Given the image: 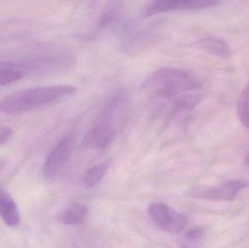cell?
<instances>
[{
	"mask_svg": "<svg viewBox=\"0 0 249 248\" xmlns=\"http://www.w3.org/2000/svg\"><path fill=\"white\" fill-rule=\"evenodd\" d=\"M200 84V80L193 71L164 67L146 77L142 83V90L152 97L169 99L193 91Z\"/></svg>",
	"mask_w": 249,
	"mask_h": 248,
	"instance_id": "cell-1",
	"label": "cell"
},
{
	"mask_svg": "<svg viewBox=\"0 0 249 248\" xmlns=\"http://www.w3.org/2000/svg\"><path fill=\"white\" fill-rule=\"evenodd\" d=\"M77 88L69 84L42 86L18 90L0 101V113L18 115L51 104L74 94Z\"/></svg>",
	"mask_w": 249,
	"mask_h": 248,
	"instance_id": "cell-2",
	"label": "cell"
},
{
	"mask_svg": "<svg viewBox=\"0 0 249 248\" xmlns=\"http://www.w3.org/2000/svg\"><path fill=\"white\" fill-rule=\"evenodd\" d=\"M249 183L244 181L231 180L216 186H197L187 192V196L207 201L235 200L238 193L246 189Z\"/></svg>",
	"mask_w": 249,
	"mask_h": 248,
	"instance_id": "cell-3",
	"label": "cell"
},
{
	"mask_svg": "<svg viewBox=\"0 0 249 248\" xmlns=\"http://www.w3.org/2000/svg\"><path fill=\"white\" fill-rule=\"evenodd\" d=\"M147 212L154 224L165 232L177 234L187 227V218L165 204L152 202Z\"/></svg>",
	"mask_w": 249,
	"mask_h": 248,
	"instance_id": "cell-4",
	"label": "cell"
},
{
	"mask_svg": "<svg viewBox=\"0 0 249 248\" xmlns=\"http://www.w3.org/2000/svg\"><path fill=\"white\" fill-rule=\"evenodd\" d=\"M160 34V29L158 25L126 29L123 36V50L130 55L143 52L158 41Z\"/></svg>",
	"mask_w": 249,
	"mask_h": 248,
	"instance_id": "cell-5",
	"label": "cell"
},
{
	"mask_svg": "<svg viewBox=\"0 0 249 248\" xmlns=\"http://www.w3.org/2000/svg\"><path fill=\"white\" fill-rule=\"evenodd\" d=\"M222 0H152L143 11L144 17L161 13L183 10H200L216 5Z\"/></svg>",
	"mask_w": 249,
	"mask_h": 248,
	"instance_id": "cell-6",
	"label": "cell"
},
{
	"mask_svg": "<svg viewBox=\"0 0 249 248\" xmlns=\"http://www.w3.org/2000/svg\"><path fill=\"white\" fill-rule=\"evenodd\" d=\"M73 147V137L67 135L53 149L47 157L42 169V175L45 179H53L61 171L72 153Z\"/></svg>",
	"mask_w": 249,
	"mask_h": 248,
	"instance_id": "cell-7",
	"label": "cell"
},
{
	"mask_svg": "<svg viewBox=\"0 0 249 248\" xmlns=\"http://www.w3.org/2000/svg\"><path fill=\"white\" fill-rule=\"evenodd\" d=\"M114 136L113 127L107 122H102L86 134L83 138V146L90 149H105L112 142Z\"/></svg>",
	"mask_w": 249,
	"mask_h": 248,
	"instance_id": "cell-8",
	"label": "cell"
},
{
	"mask_svg": "<svg viewBox=\"0 0 249 248\" xmlns=\"http://www.w3.org/2000/svg\"><path fill=\"white\" fill-rule=\"evenodd\" d=\"M0 218L10 227L20 224V215L17 205L5 189L0 188Z\"/></svg>",
	"mask_w": 249,
	"mask_h": 248,
	"instance_id": "cell-9",
	"label": "cell"
},
{
	"mask_svg": "<svg viewBox=\"0 0 249 248\" xmlns=\"http://www.w3.org/2000/svg\"><path fill=\"white\" fill-rule=\"evenodd\" d=\"M194 46L213 56L227 59L231 55V47L226 41L216 36H207L197 41Z\"/></svg>",
	"mask_w": 249,
	"mask_h": 248,
	"instance_id": "cell-10",
	"label": "cell"
},
{
	"mask_svg": "<svg viewBox=\"0 0 249 248\" xmlns=\"http://www.w3.org/2000/svg\"><path fill=\"white\" fill-rule=\"evenodd\" d=\"M89 210L83 204H69L57 214L56 218L61 224L67 226L77 225L86 219Z\"/></svg>",
	"mask_w": 249,
	"mask_h": 248,
	"instance_id": "cell-11",
	"label": "cell"
},
{
	"mask_svg": "<svg viewBox=\"0 0 249 248\" xmlns=\"http://www.w3.org/2000/svg\"><path fill=\"white\" fill-rule=\"evenodd\" d=\"M123 4L119 0H115L109 3L104 10L99 18V25L101 28L112 27L117 25L122 19L124 14Z\"/></svg>",
	"mask_w": 249,
	"mask_h": 248,
	"instance_id": "cell-12",
	"label": "cell"
},
{
	"mask_svg": "<svg viewBox=\"0 0 249 248\" xmlns=\"http://www.w3.org/2000/svg\"><path fill=\"white\" fill-rule=\"evenodd\" d=\"M109 169V163H99L89 168L83 175L81 184L86 189H91L96 186L104 179Z\"/></svg>",
	"mask_w": 249,
	"mask_h": 248,
	"instance_id": "cell-13",
	"label": "cell"
},
{
	"mask_svg": "<svg viewBox=\"0 0 249 248\" xmlns=\"http://www.w3.org/2000/svg\"><path fill=\"white\" fill-rule=\"evenodd\" d=\"M171 112L177 113L181 111L194 109L201 102L203 95L197 93H183L174 98Z\"/></svg>",
	"mask_w": 249,
	"mask_h": 248,
	"instance_id": "cell-14",
	"label": "cell"
},
{
	"mask_svg": "<svg viewBox=\"0 0 249 248\" xmlns=\"http://www.w3.org/2000/svg\"><path fill=\"white\" fill-rule=\"evenodd\" d=\"M237 112L241 123L249 129V83L238 99Z\"/></svg>",
	"mask_w": 249,
	"mask_h": 248,
	"instance_id": "cell-15",
	"label": "cell"
},
{
	"mask_svg": "<svg viewBox=\"0 0 249 248\" xmlns=\"http://www.w3.org/2000/svg\"><path fill=\"white\" fill-rule=\"evenodd\" d=\"M23 77V73L20 70L12 67L0 66V86L16 83Z\"/></svg>",
	"mask_w": 249,
	"mask_h": 248,
	"instance_id": "cell-16",
	"label": "cell"
},
{
	"mask_svg": "<svg viewBox=\"0 0 249 248\" xmlns=\"http://www.w3.org/2000/svg\"><path fill=\"white\" fill-rule=\"evenodd\" d=\"M204 236V231L200 228H193L184 234V238L190 243H196L201 240Z\"/></svg>",
	"mask_w": 249,
	"mask_h": 248,
	"instance_id": "cell-17",
	"label": "cell"
},
{
	"mask_svg": "<svg viewBox=\"0 0 249 248\" xmlns=\"http://www.w3.org/2000/svg\"><path fill=\"white\" fill-rule=\"evenodd\" d=\"M14 136L13 129L8 127H0V146L7 144Z\"/></svg>",
	"mask_w": 249,
	"mask_h": 248,
	"instance_id": "cell-18",
	"label": "cell"
},
{
	"mask_svg": "<svg viewBox=\"0 0 249 248\" xmlns=\"http://www.w3.org/2000/svg\"><path fill=\"white\" fill-rule=\"evenodd\" d=\"M4 160H0V172L2 170V169L4 168Z\"/></svg>",
	"mask_w": 249,
	"mask_h": 248,
	"instance_id": "cell-19",
	"label": "cell"
},
{
	"mask_svg": "<svg viewBox=\"0 0 249 248\" xmlns=\"http://www.w3.org/2000/svg\"><path fill=\"white\" fill-rule=\"evenodd\" d=\"M245 163L246 165H248L249 167V154H248V155L247 156V157H246Z\"/></svg>",
	"mask_w": 249,
	"mask_h": 248,
	"instance_id": "cell-20",
	"label": "cell"
}]
</instances>
